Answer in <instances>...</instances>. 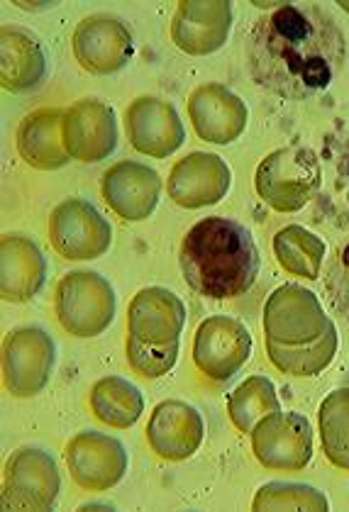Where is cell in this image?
Returning a JSON list of instances; mask_svg holds the SVG:
<instances>
[{
    "label": "cell",
    "mask_w": 349,
    "mask_h": 512,
    "mask_svg": "<svg viewBox=\"0 0 349 512\" xmlns=\"http://www.w3.org/2000/svg\"><path fill=\"white\" fill-rule=\"evenodd\" d=\"M247 69L257 86L284 100H313L347 61V40L320 5H276L249 30Z\"/></svg>",
    "instance_id": "obj_1"
},
{
    "label": "cell",
    "mask_w": 349,
    "mask_h": 512,
    "mask_svg": "<svg viewBox=\"0 0 349 512\" xmlns=\"http://www.w3.org/2000/svg\"><path fill=\"white\" fill-rule=\"evenodd\" d=\"M186 286L210 300L245 296L262 266L252 232L232 217L210 215L186 232L179 249Z\"/></svg>",
    "instance_id": "obj_2"
},
{
    "label": "cell",
    "mask_w": 349,
    "mask_h": 512,
    "mask_svg": "<svg viewBox=\"0 0 349 512\" xmlns=\"http://www.w3.org/2000/svg\"><path fill=\"white\" fill-rule=\"evenodd\" d=\"M267 356L281 374L308 378L328 369L337 352L335 322L313 291L284 283L264 308Z\"/></svg>",
    "instance_id": "obj_3"
},
{
    "label": "cell",
    "mask_w": 349,
    "mask_h": 512,
    "mask_svg": "<svg viewBox=\"0 0 349 512\" xmlns=\"http://www.w3.org/2000/svg\"><path fill=\"white\" fill-rule=\"evenodd\" d=\"M323 183L318 154L306 147H281L259 164L254 186L259 198L276 213H298L306 208Z\"/></svg>",
    "instance_id": "obj_4"
},
{
    "label": "cell",
    "mask_w": 349,
    "mask_h": 512,
    "mask_svg": "<svg viewBox=\"0 0 349 512\" xmlns=\"http://www.w3.org/2000/svg\"><path fill=\"white\" fill-rule=\"evenodd\" d=\"M115 308L118 298L113 286L96 271H69L57 283L54 310L59 325L71 337L91 339L103 335L115 320Z\"/></svg>",
    "instance_id": "obj_5"
},
{
    "label": "cell",
    "mask_w": 349,
    "mask_h": 512,
    "mask_svg": "<svg viewBox=\"0 0 349 512\" xmlns=\"http://www.w3.org/2000/svg\"><path fill=\"white\" fill-rule=\"evenodd\" d=\"M49 244L69 261H91L113 244V227L86 198H66L49 215Z\"/></svg>",
    "instance_id": "obj_6"
},
{
    "label": "cell",
    "mask_w": 349,
    "mask_h": 512,
    "mask_svg": "<svg viewBox=\"0 0 349 512\" xmlns=\"http://www.w3.org/2000/svg\"><path fill=\"white\" fill-rule=\"evenodd\" d=\"M62 491L57 461L44 449L22 447L3 471V510H52Z\"/></svg>",
    "instance_id": "obj_7"
},
{
    "label": "cell",
    "mask_w": 349,
    "mask_h": 512,
    "mask_svg": "<svg viewBox=\"0 0 349 512\" xmlns=\"http://www.w3.org/2000/svg\"><path fill=\"white\" fill-rule=\"evenodd\" d=\"M57 364V344L42 327H18L3 342V381L15 398H35Z\"/></svg>",
    "instance_id": "obj_8"
},
{
    "label": "cell",
    "mask_w": 349,
    "mask_h": 512,
    "mask_svg": "<svg viewBox=\"0 0 349 512\" xmlns=\"http://www.w3.org/2000/svg\"><path fill=\"white\" fill-rule=\"evenodd\" d=\"M249 437L254 459L269 471H301L313 459V430L308 417L293 410L267 415Z\"/></svg>",
    "instance_id": "obj_9"
},
{
    "label": "cell",
    "mask_w": 349,
    "mask_h": 512,
    "mask_svg": "<svg viewBox=\"0 0 349 512\" xmlns=\"http://www.w3.org/2000/svg\"><path fill=\"white\" fill-rule=\"evenodd\" d=\"M252 354V335L240 320L213 315L198 325L193 339V364L210 381H230Z\"/></svg>",
    "instance_id": "obj_10"
},
{
    "label": "cell",
    "mask_w": 349,
    "mask_h": 512,
    "mask_svg": "<svg viewBox=\"0 0 349 512\" xmlns=\"http://www.w3.org/2000/svg\"><path fill=\"white\" fill-rule=\"evenodd\" d=\"M74 57L93 76H110L125 69L135 54V37L123 20L108 13L83 18L71 40Z\"/></svg>",
    "instance_id": "obj_11"
},
{
    "label": "cell",
    "mask_w": 349,
    "mask_h": 512,
    "mask_svg": "<svg viewBox=\"0 0 349 512\" xmlns=\"http://www.w3.org/2000/svg\"><path fill=\"white\" fill-rule=\"evenodd\" d=\"M71 478L83 491H110L123 481L127 452L123 442L103 432H79L64 449Z\"/></svg>",
    "instance_id": "obj_12"
},
{
    "label": "cell",
    "mask_w": 349,
    "mask_h": 512,
    "mask_svg": "<svg viewBox=\"0 0 349 512\" xmlns=\"http://www.w3.org/2000/svg\"><path fill=\"white\" fill-rule=\"evenodd\" d=\"M125 132L135 152L154 159L171 157L186 142L184 122L174 105L154 96H140L127 105Z\"/></svg>",
    "instance_id": "obj_13"
},
{
    "label": "cell",
    "mask_w": 349,
    "mask_h": 512,
    "mask_svg": "<svg viewBox=\"0 0 349 512\" xmlns=\"http://www.w3.org/2000/svg\"><path fill=\"white\" fill-rule=\"evenodd\" d=\"M64 144L71 159L96 164L118 147L115 110L98 98H81L64 110Z\"/></svg>",
    "instance_id": "obj_14"
},
{
    "label": "cell",
    "mask_w": 349,
    "mask_h": 512,
    "mask_svg": "<svg viewBox=\"0 0 349 512\" xmlns=\"http://www.w3.org/2000/svg\"><path fill=\"white\" fill-rule=\"evenodd\" d=\"M101 193L105 205L127 222H142L154 215L162 198V178L140 161H120L103 174Z\"/></svg>",
    "instance_id": "obj_15"
},
{
    "label": "cell",
    "mask_w": 349,
    "mask_h": 512,
    "mask_svg": "<svg viewBox=\"0 0 349 512\" xmlns=\"http://www.w3.org/2000/svg\"><path fill=\"white\" fill-rule=\"evenodd\" d=\"M230 183V166L218 154L191 152L174 164L166 191L181 208L198 210L220 203L230 191Z\"/></svg>",
    "instance_id": "obj_16"
},
{
    "label": "cell",
    "mask_w": 349,
    "mask_h": 512,
    "mask_svg": "<svg viewBox=\"0 0 349 512\" xmlns=\"http://www.w3.org/2000/svg\"><path fill=\"white\" fill-rule=\"evenodd\" d=\"M235 10L225 0L218 3H179L174 20H171V40L188 57H208L225 47L230 37Z\"/></svg>",
    "instance_id": "obj_17"
},
{
    "label": "cell",
    "mask_w": 349,
    "mask_h": 512,
    "mask_svg": "<svg viewBox=\"0 0 349 512\" xmlns=\"http://www.w3.org/2000/svg\"><path fill=\"white\" fill-rule=\"evenodd\" d=\"M188 115L196 135L208 144H230L245 132V100L223 83H203L188 96Z\"/></svg>",
    "instance_id": "obj_18"
},
{
    "label": "cell",
    "mask_w": 349,
    "mask_h": 512,
    "mask_svg": "<svg viewBox=\"0 0 349 512\" xmlns=\"http://www.w3.org/2000/svg\"><path fill=\"white\" fill-rule=\"evenodd\" d=\"M206 434L203 417L186 400H162L147 422V442L166 461H186L198 452Z\"/></svg>",
    "instance_id": "obj_19"
},
{
    "label": "cell",
    "mask_w": 349,
    "mask_h": 512,
    "mask_svg": "<svg viewBox=\"0 0 349 512\" xmlns=\"http://www.w3.org/2000/svg\"><path fill=\"white\" fill-rule=\"evenodd\" d=\"M184 322L186 305L162 286L142 288L127 308V335L154 347L179 342Z\"/></svg>",
    "instance_id": "obj_20"
},
{
    "label": "cell",
    "mask_w": 349,
    "mask_h": 512,
    "mask_svg": "<svg viewBox=\"0 0 349 512\" xmlns=\"http://www.w3.org/2000/svg\"><path fill=\"white\" fill-rule=\"evenodd\" d=\"M47 278V261L40 244L22 232L0 239V293L8 303H27L40 293Z\"/></svg>",
    "instance_id": "obj_21"
},
{
    "label": "cell",
    "mask_w": 349,
    "mask_h": 512,
    "mask_svg": "<svg viewBox=\"0 0 349 512\" xmlns=\"http://www.w3.org/2000/svg\"><path fill=\"white\" fill-rule=\"evenodd\" d=\"M47 76V54L35 32L18 25L0 27V81L10 93H30Z\"/></svg>",
    "instance_id": "obj_22"
},
{
    "label": "cell",
    "mask_w": 349,
    "mask_h": 512,
    "mask_svg": "<svg viewBox=\"0 0 349 512\" xmlns=\"http://www.w3.org/2000/svg\"><path fill=\"white\" fill-rule=\"evenodd\" d=\"M18 152L37 171H57L71 161L64 144V110L40 108L25 115L18 127Z\"/></svg>",
    "instance_id": "obj_23"
},
{
    "label": "cell",
    "mask_w": 349,
    "mask_h": 512,
    "mask_svg": "<svg viewBox=\"0 0 349 512\" xmlns=\"http://www.w3.org/2000/svg\"><path fill=\"white\" fill-rule=\"evenodd\" d=\"M91 410L103 425L113 430H127L144 413V395L127 378L105 376L91 388Z\"/></svg>",
    "instance_id": "obj_24"
},
{
    "label": "cell",
    "mask_w": 349,
    "mask_h": 512,
    "mask_svg": "<svg viewBox=\"0 0 349 512\" xmlns=\"http://www.w3.org/2000/svg\"><path fill=\"white\" fill-rule=\"evenodd\" d=\"M274 254L286 274L313 281L320 274V266H323L328 247H325L323 239L313 235L306 227L288 225L284 230L276 232Z\"/></svg>",
    "instance_id": "obj_25"
},
{
    "label": "cell",
    "mask_w": 349,
    "mask_h": 512,
    "mask_svg": "<svg viewBox=\"0 0 349 512\" xmlns=\"http://www.w3.org/2000/svg\"><path fill=\"white\" fill-rule=\"evenodd\" d=\"M279 410V395L267 376H249L227 400V415L240 432L252 434L259 420Z\"/></svg>",
    "instance_id": "obj_26"
},
{
    "label": "cell",
    "mask_w": 349,
    "mask_h": 512,
    "mask_svg": "<svg viewBox=\"0 0 349 512\" xmlns=\"http://www.w3.org/2000/svg\"><path fill=\"white\" fill-rule=\"evenodd\" d=\"M318 427L325 459L349 471V388H337L320 403Z\"/></svg>",
    "instance_id": "obj_27"
},
{
    "label": "cell",
    "mask_w": 349,
    "mask_h": 512,
    "mask_svg": "<svg viewBox=\"0 0 349 512\" xmlns=\"http://www.w3.org/2000/svg\"><path fill=\"white\" fill-rule=\"evenodd\" d=\"M330 503L318 488L303 483H267L254 495L252 510H328Z\"/></svg>",
    "instance_id": "obj_28"
},
{
    "label": "cell",
    "mask_w": 349,
    "mask_h": 512,
    "mask_svg": "<svg viewBox=\"0 0 349 512\" xmlns=\"http://www.w3.org/2000/svg\"><path fill=\"white\" fill-rule=\"evenodd\" d=\"M127 364L144 378H162L174 369L176 359H179V342L162 344V347H154V344H144L140 339L127 335Z\"/></svg>",
    "instance_id": "obj_29"
},
{
    "label": "cell",
    "mask_w": 349,
    "mask_h": 512,
    "mask_svg": "<svg viewBox=\"0 0 349 512\" xmlns=\"http://www.w3.org/2000/svg\"><path fill=\"white\" fill-rule=\"evenodd\" d=\"M325 293L337 315L349 320V239L337 247L325 274Z\"/></svg>",
    "instance_id": "obj_30"
},
{
    "label": "cell",
    "mask_w": 349,
    "mask_h": 512,
    "mask_svg": "<svg viewBox=\"0 0 349 512\" xmlns=\"http://www.w3.org/2000/svg\"><path fill=\"white\" fill-rule=\"evenodd\" d=\"M340 8L347 10V13H349V3H340Z\"/></svg>",
    "instance_id": "obj_31"
}]
</instances>
